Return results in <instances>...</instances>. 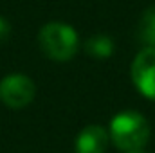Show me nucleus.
<instances>
[{
	"instance_id": "7ed1b4c3",
	"label": "nucleus",
	"mask_w": 155,
	"mask_h": 153,
	"mask_svg": "<svg viewBox=\"0 0 155 153\" xmlns=\"http://www.w3.org/2000/svg\"><path fill=\"white\" fill-rule=\"evenodd\" d=\"M36 94L33 79L24 74H9L0 81V101L9 108L27 106Z\"/></svg>"
},
{
	"instance_id": "0eeeda50",
	"label": "nucleus",
	"mask_w": 155,
	"mask_h": 153,
	"mask_svg": "<svg viewBox=\"0 0 155 153\" xmlns=\"http://www.w3.org/2000/svg\"><path fill=\"white\" fill-rule=\"evenodd\" d=\"M141 40L146 41L150 47H155V5L148 7L141 18V27H139Z\"/></svg>"
},
{
	"instance_id": "20e7f679",
	"label": "nucleus",
	"mask_w": 155,
	"mask_h": 153,
	"mask_svg": "<svg viewBox=\"0 0 155 153\" xmlns=\"http://www.w3.org/2000/svg\"><path fill=\"white\" fill-rule=\"evenodd\" d=\"M132 79L137 90L155 101V47L141 50L132 63Z\"/></svg>"
},
{
	"instance_id": "f257e3e1",
	"label": "nucleus",
	"mask_w": 155,
	"mask_h": 153,
	"mask_svg": "<svg viewBox=\"0 0 155 153\" xmlns=\"http://www.w3.org/2000/svg\"><path fill=\"white\" fill-rule=\"evenodd\" d=\"M110 137L119 150L126 153L137 151L150 139V124L139 112L126 110L112 119Z\"/></svg>"
},
{
	"instance_id": "39448f33",
	"label": "nucleus",
	"mask_w": 155,
	"mask_h": 153,
	"mask_svg": "<svg viewBox=\"0 0 155 153\" xmlns=\"http://www.w3.org/2000/svg\"><path fill=\"white\" fill-rule=\"evenodd\" d=\"M108 146V133L103 126H87L76 141V153H105Z\"/></svg>"
},
{
	"instance_id": "423d86ee",
	"label": "nucleus",
	"mask_w": 155,
	"mask_h": 153,
	"mask_svg": "<svg viewBox=\"0 0 155 153\" xmlns=\"http://www.w3.org/2000/svg\"><path fill=\"white\" fill-rule=\"evenodd\" d=\"M85 49H87V52L92 58H96V60H107L114 52V43H112V40L108 38V36H105V34H96V36L87 40Z\"/></svg>"
},
{
	"instance_id": "6e6552de",
	"label": "nucleus",
	"mask_w": 155,
	"mask_h": 153,
	"mask_svg": "<svg viewBox=\"0 0 155 153\" xmlns=\"http://www.w3.org/2000/svg\"><path fill=\"white\" fill-rule=\"evenodd\" d=\"M9 34H11V25H9V22L5 18L0 16V43L9 38Z\"/></svg>"
},
{
	"instance_id": "1a4fd4ad",
	"label": "nucleus",
	"mask_w": 155,
	"mask_h": 153,
	"mask_svg": "<svg viewBox=\"0 0 155 153\" xmlns=\"http://www.w3.org/2000/svg\"><path fill=\"white\" fill-rule=\"evenodd\" d=\"M128 153H144V151H141V150H137V151H128Z\"/></svg>"
},
{
	"instance_id": "f03ea898",
	"label": "nucleus",
	"mask_w": 155,
	"mask_h": 153,
	"mask_svg": "<svg viewBox=\"0 0 155 153\" xmlns=\"http://www.w3.org/2000/svg\"><path fill=\"white\" fill-rule=\"evenodd\" d=\"M38 41L47 58L54 61H69L78 52V34L76 31L61 22H51L40 29Z\"/></svg>"
}]
</instances>
